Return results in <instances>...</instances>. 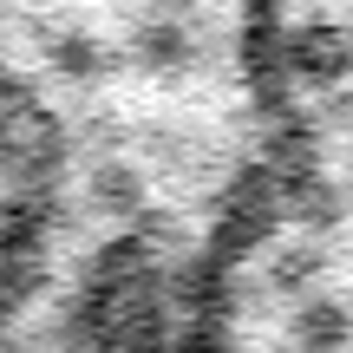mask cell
Returning <instances> with one entry per match:
<instances>
[{"label": "cell", "mask_w": 353, "mask_h": 353, "mask_svg": "<svg viewBox=\"0 0 353 353\" xmlns=\"http://www.w3.org/2000/svg\"><path fill=\"white\" fill-rule=\"evenodd\" d=\"M255 0H0V72L59 125H190L236 138L249 105Z\"/></svg>", "instance_id": "1"}, {"label": "cell", "mask_w": 353, "mask_h": 353, "mask_svg": "<svg viewBox=\"0 0 353 353\" xmlns=\"http://www.w3.org/2000/svg\"><path fill=\"white\" fill-rule=\"evenodd\" d=\"M59 216V125L0 72V347L39 288Z\"/></svg>", "instance_id": "2"}]
</instances>
